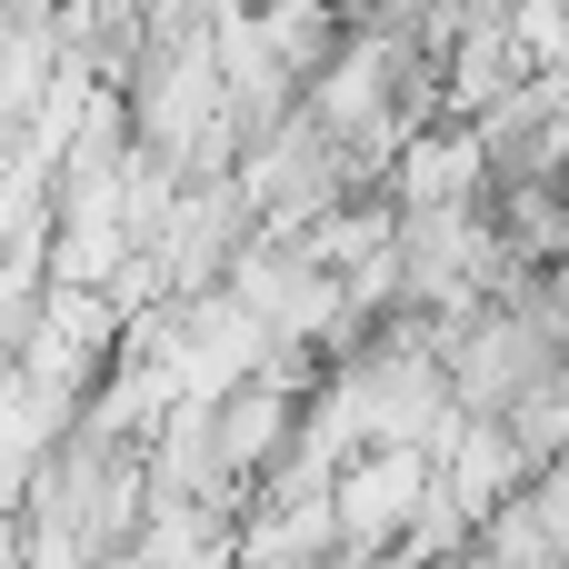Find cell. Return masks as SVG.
Instances as JSON below:
<instances>
[{
    "label": "cell",
    "mask_w": 569,
    "mask_h": 569,
    "mask_svg": "<svg viewBox=\"0 0 569 569\" xmlns=\"http://www.w3.org/2000/svg\"><path fill=\"white\" fill-rule=\"evenodd\" d=\"M430 510H440V460H430V450H360V460H340V480H330L340 550H360V560H400Z\"/></svg>",
    "instance_id": "cell-1"
},
{
    "label": "cell",
    "mask_w": 569,
    "mask_h": 569,
    "mask_svg": "<svg viewBox=\"0 0 569 569\" xmlns=\"http://www.w3.org/2000/svg\"><path fill=\"white\" fill-rule=\"evenodd\" d=\"M380 200H390L400 220L490 210V150H480V130H470V120H430V130H410V140L390 150V170H380Z\"/></svg>",
    "instance_id": "cell-2"
},
{
    "label": "cell",
    "mask_w": 569,
    "mask_h": 569,
    "mask_svg": "<svg viewBox=\"0 0 569 569\" xmlns=\"http://www.w3.org/2000/svg\"><path fill=\"white\" fill-rule=\"evenodd\" d=\"M300 410H310V390H290V380H240V390H220V400H210V460H220V480H230V490L280 480L290 450H300Z\"/></svg>",
    "instance_id": "cell-3"
},
{
    "label": "cell",
    "mask_w": 569,
    "mask_h": 569,
    "mask_svg": "<svg viewBox=\"0 0 569 569\" xmlns=\"http://www.w3.org/2000/svg\"><path fill=\"white\" fill-rule=\"evenodd\" d=\"M320 10H330V20H340V30H370V20H380V10H390V0H320Z\"/></svg>",
    "instance_id": "cell-4"
},
{
    "label": "cell",
    "mask_w": 569,
    "mask_h": 569,
    "mask_svg": "<svg viewBox=\"0 0 569 569\" xmlns=\"http://www.w3.org/2000/svg\"><path fill=\"white\" fill-rule=\"evenodd\" d=\"M540 480H569V440H560V460H550V470H540Z\"/></svg>",
    "instance_id": "cell-5"
}]
</instances>
